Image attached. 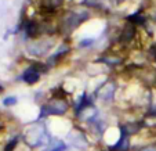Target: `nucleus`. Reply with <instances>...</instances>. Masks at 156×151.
Listing matches in <instances>:
<instances>
[{
    "mask_svg": "<svg viewBox=\"0 0 156 151\" xmlns=\"http://www.w3.org/2000/svg\"><path fill=\"white\" fill-rule=\"evenodd\" d=\"M69 111H72V101L69 100L66 90L58 87L51 93L47 100H44L40 104L39 115L36 119L47 121L48 118H53V116H65Z\"/></svg>",
    "mask_w": 156,
    "mask_h": 151,
    "instance_id": "obj_1",
    "label": "nucleus"
},
{
    "mask_svg": "<svg viewBox=\"0 0 156 151\" xmlns=\"http://www.w3.org/2000/svg\"><path fill=\"white\" fill-rule=\"evenodd\" d=\"M22 133V143L32 151H41L46 148L53 140V133L46 121L30 122L21 131Z\"/></svg>",
    "mask_w": 156,
    "mask_h": 151,
    "instance_id": "obj_2",
    "label": "nucleus"
},
{
    "mask_svg": "<svg viewBox=\"0 0 156 151\" xmlns=\"http://www.w3.org/2000/svg\"><path fill=\"white\" fill-rule=\"evenodd\" d=\"M90 18V13L87 10H66L61 14L57 24L58 35L64 38H69L83 22Z\"/></svg>",
    "mask_w": 156,
    "mask_h": 151,
    "instance_id": "obj_3",
    "label": "nucleus"
},
{
    "mask_svg": "<svg viewBox=\"0 0 156 151\" xmlns=\"http://www.w3.org/2000/svg\"><path fill=\"white\" fill-rule=\"evenodd\" d=\"M65 142L75 151H88L91 148V137L88 136L84 127L77 123H75L71 131L66 133Z\"/></svg>",
    "mask_w": 156,
    "mask_h": 151,
    "instance_id": "obj_4",
    "label": "nucleus"
},
{
    "mask_svg": "<svg viewBox=\"0 0 156 151\" xmlns=\"http://www.w3.org/2000/svg\"><path fill=\"white\" fill-rule=\"evenodd\" d=\"M116 93H118V83H116V80L106 79L95 89L93 96H94L95 101H100L104 105H111L116 100Z\"/></svg>",
    "mask_w": 156,
    "mask_h": 151,
    "instance_id": "obj_5",
    "label": "nucleus"
},
{
    "mask_svg": "<svg viewBox=\"0 0 156 151\" xmlns=\"http://www.w3.org/2000/svg\"><path fill=\"white\" fill-rule=\"evenodd\" d=\"M54 47H55V38L54 36H43V38L30 40L27 46V51L32 57H44Z\"/></svg>",
    "mask_w": 156,
    "mask_h": 151,
    "instance_id": "obj_6",
    "label": "nucleus"
},
{
    "mask_svg": "<svg viewBox=\"0 0 156 151\" xmlns=\"http://www.w3.org/2000/svg\"><path fill=\"white\" fill-rule=\"evenodd\" d=\"M48 67L46 62H32L30 65H28L27 68L22 71L21 74V79L22 82L27 83V85L32 86V85H36V83L40 80L41 78V74L44 72H48Z\"/></svg>",
    "mask_w": 156,
    "mask_h": 151,
    "instance_id": "obj_7",
    "label": "nucleus"
},
{
    "mask_svg": "<svg viewBox=\"0 0 156 151\" xmlns=\"http://www.w3.org/2000/svg\"><path fill=\"white\" fill-rule=\"evenodd\" d=\"M95 103H97V101H95L94 96H93L91 93L82 92L75 98V101H72V115H73V119L77 118V116H79L83 111L87 110V108L95 105Z\"/></svg>",
    "mask_w": 156,
    "mask_h": 151,
    "instance_id": "obj_8",
    "label": "nucleus"
},
{
    "mask_svg": "<svg viewBox=\"0 0 156 151\" xmlns=\"http://www.w3.org/2000/svg\"><path fill=\"white\" fill-rule=\"evenodd\" d=\"M71 50H72V47H71V45H69L68 42H62L61 45L55 49V51L47 57V60H46L47 67L48 68H53L54 65H57L59 61H62L64 58H66V56L71 53Z\"/></svg>",
    "mask_w": 156,
    "mask_h": 151,
    "instance_id": "obj_9",
    "label": "nucleus"
},
{
    "mask_svg": "<svg viewBox=\"0 0 156 151\" xmlns=\"http://www.w3.org/2000/svg\"><path fill=\"white\" fill-rule=\"evenodd\" d=\"M64 4L65 0H39V10L44 18H51Z\"/></svg>",
    "mask_w": 156,
    "mask_h": 151,
    "instance_id": "obj_10",
    "label": "nucleus"
},
{
    "mask_svg": "<svg viewBox=\"0 0 156 151\" xmlns=\"http://www.w3.org/2000/svg\"><path fill=\"white\" fill-rule=\"evenodd\" d=\"M136 36H137V27H134L133 24L126 21V24L122 27L120 32L118 33V43L122 46H127L130 43H133Z\"/></svg>",
    "mask_w": 156,
    "mask_h": 151,
    "instance_id": "obj_11",
    "label": "nucleus"
},
{
    "mask_svg": "<svg viewBox=\"0 0 156 151\" xmlns=\"http://www.w3.org/2000/svg\"><path fill=\"white\" fill-rule=\"evenodd\" d=\"M72 148L69 147V144L65 142V139L54 136L51 143L46 148H43L41 151H71Z\"/></svg>",
    "mask_w": 156,
    "mask_h": 151,
    "instance_id": "obj_12",
    "label": "nucleus"
},
{
    "mask_svg": "<svg viewBox=\"0 0 156 151\" xmlns=\"http://www.w3.org/2000/svg\"><path fill=\"white\" fill-rule=\"evenodd\" d=\"M126 21H127V22H130V24H133L134 27H142V28H145V27H147L148 17H147V14H145V13L136 11V13H133V14L127 15Z\"/></svg>",
    "mask_w": 156,
    "mask_h": 151,
    "instance_id": "obj_13",
    "label": "nucleus"
},
{
    "mask_svg": "<svg viewBox=\"0 0 156 151\" xmlns=\"http://www.w3.org/2000/svg\"><path fill=\"white\" fill-rule=\"evenodd\" d=\"M109 2H111V0H82L80 4H82L83 7H88V9L105 11L109 6Z\"/></svg>",
    "mask_w": 156,
    "mask_h": 151,
    "instance_id": "obj_14",
    "label": "nucleus"
},
{
    "mask_svg": "<svg viewBox=\"0 0 156 151\" xmlns=\"http://www.w3.org/2000/svg\"><path fill=\"white\" fill-rule=\"evenodd\" d=\"M97 62H102V64L111 67V68H115V67L122 65L124 62V60L119 56H101V57H98Z\"/></svg>",
    "mask_w": 156,
    "mask_h": 151,
    "instance_id": "obj_15",
    "label": "nucleus"
},
{
    "mask_svg": "<svg viewBox=\"0 0 156 151\" xmlns=\"http://www.w3.org/2000/svg\"><path fill=\"white\" fill-rule=\"evenodd\" d=\"M133 151H156V140L144 143L141 145H136Z\"/></svg>",
    "mask_w": 156,
    "mask_h": 151,
    "instance_id": "obj_16",
    "label": "nucleus"
},
{
    "mask_svg": "<svg viewBox=\"0 0 156 151\" xmlns=\"http://www.w3.org/2000/svg\"><path fill=\"white\" fill-rule=\"evenodd\" d=\"M95 43V39L94 38H84L77 43V49H88V47H93V45Z\"/></svg>",
    "mask_w": 156,
    "mask_h": 151,
    "instance_id": "obj_17",
    "label": "nucleus"
},
{
    "mask_svg": "<svg viewBox=\"0 0 156 151\" xmlns=\"http://www.w3.org/2000/svg\"><path fill=\"white\" fill-rule=\"evenodd\" d=\"M145 119H155L156 121V101H152L151 107L147 110V112L144 114Z\"/></svg>",
    "mask_w": 156,
    "mask_h": 151,
    "instance_id": "obj_18",
    "label": "nucleus"
},
{
    "mask_svg": "<svg viewBox=\"0 0 156 151\" xmlns=\"http://www.w3.org/2000/svg\"><path fill=\"white\" fill-rule=\"evenodd\" d=\"M18 103V98L15 97V96H7V97L3 98V101H2V104H3L4 107H7V108H10V107H15Z\"/></svg>",
    "mask_w": 156,
    "mask_h": 151,
    "instance_id": "obj_19",
    "label": "nucleus"
},
{
    "mask_svg": "<svg viewBox=\"0 0 156 151\" xmlns=\"http://www.w3.org/2000/svg\"><path fill=\"white\" fill-rule=\"evenodd\" d=\"M149 54H151V58L156 62V45H152L149 49Z\"/></svg>",
    "mask_w": 156,
    "mask_h": 151,
    "instance_id": "obj_20",
    "label": "nucleus"
},
{
    "mask_svg": "<svg viewBox=\"0 0 156 151\" xmlns=\"http://www.w3.org/2000/svg\"><path fill=\"white\" fill-rule=\"evenodd\" d=\"M149 17H151V20H152L153 22H155V24H156V7H155V9H153V11L149 14Z\"/></svg>",
    "mask_w": 156,
    "mask_h": 151,
    "instance_id": "obj_21",
    "label": "nucleus"
},
{
    "mask_svg": "<svg viewBox=\"0 0 156 151\" xmlns=\"http://www.w3.org/2000/svg\"><path fill=\"white\" fill-rule=\"evenodd\" d=\"M98 151H109V150L106 147H101V148H98Z\"/></svg>",
    "mask_w": 156,
    "mask_h": 151,
    "instance_id": "obj_22",
    "label": "nucleus"
},
{
    "mask_svg": "<svg viewBox=\"0 0 156 151\" xmlns=\"http://www.w3.org/2000/svg\"><path fill=\"white\" fill-rule=\"evenodd\" d=\"M3 127H4V125H3V122H2V121H0V132H2V131H3Z\"/></svg>",
    "mask_w": 156,
    "mask_h": 151,
    "instance_id": "obj_23",
    "label": "nucleus"
},
{
    "mask_svg": "<svg viewBox=\"0 0 156 151\" xmlns=\"http://www.w3.org/2000/svg\"><path fill=\"white\" fill-rule=\"evenodd\" d=\"M2 92H3V86L0 85V93H2Z\"/></svg>",
    "mask_w": 156,
    "mask_h": 151,
    "instance_id": "obj_24",
    "label": "nucleus"
}]
</instances>
